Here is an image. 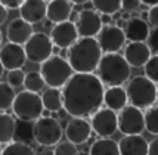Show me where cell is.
Wrapping results in <instances>:
<instances>
[{"instance_id": "obj_15", "label": "cell", "mask_w": 158, "mask_h": 155, "mask_svg": "<svg viewBox=\"0 0 158 155\" xmlns=\"http://www.w3.org/2000/svg\"><path fill=\"white\" fill-rule=\"evenodd\" d=\"M64 135L67 136V140L73 145H83L92 136V126L87 118H73L67 123V127Z\"/></svg>"}, {"instance_id": "obj_6", "label": "cell", "mask_w": 158, "mask_h": 155, "mask_svg": "<svg viewBox=\"0 0 158 155\" xmlns=\"http://www.w3.org/2000/svg\"><path fill=\"white\" fill-rule=\"evenodd\" d=\"M12 111L19 121L35 123L39 118H41L43 111H44L41 96H39L37 93L27 92V90L19 92L15 96Z\"/></svg>"}, {"instance_id": "obj_17", "label": "cell", "mask_w": 158, "mask_h": 155, "mask_svg": "<svg viewBox=\"0 0 158 155\" xmlns=\"http://www.w3.org/2000/svg\"><path fill=\"white\" fill-rule=\"evenodd\" d=\"M46 12H48V2L43 0H25L19 7L21 19H24L31 25L41 22L46 18Z\"/></svg>"}, {"instance_id": "obj_10", "label": "cell", "mask_w": 158, "mask_h": 155, "mask_svg": "<svg viewBox=\"0 0 158 155\" xmlns=\"http://www.w3.org/2000/svg\"><path fill=\"white\" fill-rule=\"evenodd\" d=\"M92 132H95L101 137H111L118 130L117 112L108 108H101L98 112L90 117Z\"/></svg>"}, {"instance_id": "obj_29", "label": "cell", "mask_w": 158, "mask_h": 155, "mask_svg": "<svg viewBox=\"0 0 158 155\" xmlns=\"http://www.w3.org/2000/svg\"><path fill=\"white\" fill-rule=\"evenodd\" d=\"M15 96V89H12L7 83H0V111H7L12 108Z\"/></svg>"}, {"instance_id": "obj_2", "label": "cell", "mask_w": 158, "mask_h": 155, "mask_svg": "<svg viewBox=\"0 0 158 155\" xmlns=\"http://www.w3.org/2000/svg\"><path fill=\"white\" fill-rule=\"evenodd\" d=\"M98 39H78L68 49V64L76 74H93L102 58Z\"/></svg>"}, {"instance_id": "obj_13", "label": "cell", "mask_w": 158, "mask_h": 155, "mask_svg": "<svg viewBox=\"0 0 158 155\" xmlns=\"http://www.w3.org/2000/svg\"><path fill=\"white\" fill-rule=\"evenodd\" d=\"M0 62L5 69L14 71V69H22L27 62L24 46L14 44V43H5L0 47Z\"/></svg>"}, {"instance_id": "obj_9", "label": "cell", "mask_w": 158, "mask_h": 155, "mask_svg": "<svg viewBox=\"0 0 158 155\" xmlns=\"http://www.w3.org/2000/svg\"><path fill=\"white\" fill-rule=\"evenodd\" d=\"M118 130L126 136L142 135L145 130V115L140 109L127 105L117 114Z\"/></svg>"}, {"instance_id": "obj_24", "label": "cell", "mask_w": 158, "mask_h": 155, "mask_svg": "<svg viewBox=\"0 0 158 155\" xmlns=\"http://www.w3.org/2000/svg\"><path fill=\"white\" fill-rule=\"evenodd\" d=\"M16 121L10 114L0 112V145H9L14 142Z\"/></svg>"}, {"instance_id": "obj_27", "label": "cell", "mask_w": 158, "mask_h": 155, "mask_svg": "<svg viewBox=\"0 0 158 155\" xmlns=\"http://www.w3.org/2000/svg\"><path fill=\"white\" fill-rule=\"evenodd\" d=\"M93 9L101 15H115L121 9V2L120 0H95L93 2Z\"/></svg>"}, {"instance_id": "obj_31", "label": "cell", "mask_w": 158, "mask_h": 155, "mask_svg": "<svg viewBox=\"0 0 158 155\" xmlns=\"http://www.w3.org/2000/svg\"><path fill=\"white\" fill-rule=\"evenodd\" d=\"M145 130L151 135H158V105H154L145 111Z\"/></svg>"}, {"instance_id": "obj_18", "label": "cell", "mask_w": 158, "mask_h": 155, "mask_svg": "<svg viewBox=\"0 0 158 155\" xmlns=\"http://www.w3.org/2000/svg\"><path fill=\"white\" fill-rule=\"evenodd\" d=\"M124 59L133 68L145 67L151 58V50L146 43H129L124 46Z\"/></svg>"}, {"instance_id": "obj_44", "label": "cell", "mask_w": 158, "mask_h": 155, "mask_svg": "<svg viewBox=\"0 0 158 155\" xmlns=\"http://www.w3.org/2000/svg\"><path fill=\"white\" fill-rule=\"evenodd\" d=\"M44 155H53V151H48V152H46Z\"/></svg>"}, {"instance_id": "obj_46", "label": "cell", "mask_w": 158, "mask_h": 155, "mask_svg": "<svg viewBox=\"0 0 158 155\" xmlns=\"http://www.w3.org/2000/svg\"><path fill=\"white\" fill-rule=\"evenodd\" d=\"M0 47H2V33H0Z\"/></svg>"}, {"instance_id": "obj_23", "label": "cell", "mask_w": 158, "mask_h": 155, "mask_svg": "<svg viewBox=\"0 0 158 155\" xmlns=\"http://www.w3.org/2000/svg\"><path fill=\"white\" fill-rule=\"evenodd\" d=\"M41 102H43L44 111H49V112H59V111H62V108H64L62 90L61 89H52V87L43 90Z\"/></svg>"}, {"instance_id": "obj_19", "label": "cell", "mask_w": 158, "mask_h": 155, "mask_svg": "<svg viewBox=\"0 0 158 155\" xmlns=\"http://www.w3.org/2000/svg\"><path fill=\"white\" fill-rule=\"evenodd\" d=\"M123 31L126 40H130V43H145V40H148L149 33H151L148 22L139 16H131L126 22Z\"/></svg>"}, {"instance_id": "obj_35", "label": "cell", "mask_w": 158, "mask_h": 155, "mask_svg": "<svg viewBox=\"0 0 158 155\" xmlns=\"http://www.w3.org/2000/svg\"><path fill=\"white\" fill-rule=\"evenodd\" d=\"M148 47H149L151 53L158 56V28H154L151 33H149V37H148Z\"/></svg>"}, {"instance_id": "obj_1", "label": "cell", "mask_w": 158, "mask_h": 155, "mask_svg": "<svg viewBox=\"0 0 158 155\" xmlns=\"http://www.w3.org/2000/svg\"><path fill=\"white\" fill-rule=\"evenodd\" d=\"M105 86L95 74H74L62 87L64 111L73 118H89L103 105Z\"/></svg>"}, {"instance_id": "obj_33", "label": "cell", "mask_w": 158, "mask_h": 155, "mask_svg": "<svg viewBox=\"0 0 158 155\" xmlns=\"http://www.w3.org/2000/svg\"><path fill=\"white\" fill-rule=\"evenodd\" d=\"M24 81H25V73H24L22 69H14V71H9V73H7L6 83L12 89L24 86Z\"/></svg>"}, {"instance_id": "obj_11", "label": "cell", "mask_w": 158, "mask_h": 155, "mask_svg": "<svg viewBox=\"0 0 158 155\" xmlns=\"http://www.w3.org/2000/svg\"><path fill=\"white\" fill-rule=\"evenodd\" d=\"M76 28L80 39H95L103 28L102 21H101V14H98L95 9L78 12Z\"/></svg>"}, {"instance_id": "obj_43", "label": "cell", "mask_w": 158, "mask_h": 155, "mask_svg": "<svg viewBox=\"0 0 158 155\" xmlns=\"http://www.w3.org/2000/svg\"><path fill=\"white\" fill-rule=\"evenodd\" d=\"M3 71H5V68H3V65H2V62H0V77L3 75Z\"/></svg>"}, {"instance_id": "obj_34", "label": "cell", "mask_w": 158, "mask_h": 155, "mask_svg": "<svg viewBox=\"0 0 158 155\" xmlns=\"http://www.w3.org/2000/svg\"><path fill=\"white\" fill-rule=\"evenodd\" d=\"M53 155H80V151L76 145L67 142H59L53 149Z\"/></svg>"}, {"instance_id": "obj_5", "label": "cell", "mask_w": 158, "mask_h": 155, "mask_svg": "<svg viewBox=\"0 0 158 155\" xmlns=\"http://www.w3.org/2000/svg\"><path fill=\"white\" fill-rule=\"evenodd\" d=\"M40 75L44 84L52 89H61L74 75V71L68 61L59 55H52L48 61L40 65Z\"/></svg>"}, {"instance_id": "obj_4", "label": "cell", "mask_w": 158, "mask_h": 155, "mask_svg": "<svg viewBox=\"0 0 158 155\" xmlns=\"http://www.w3.org/2000/svg\"><path fill=\"white\" fill-rule=\"evenodd\" d=\"M126 93H127L129 105L140 111L148 109L154 107V103L157 102V84L148 80L145 75H136L131 80H129Z\"/></svg>"}, {"instance_id": "obj_25", "label": "cell", "mask_w": 158, "mask_h": 155, "mask_svg": "<svg viewBox=\"0 0 158 155\" xmlns=\"http://www.w3.org/2000/svg\"><path fill=\"white\" fill-rule=\"evenodd\" d=\"M89 155H120L118 142L112 140L111 137H101L92 143Z\"/></svg>"}, {"instance_id": "obj_39", "label": "cell", "mask_w": 158, "mask_h": 155, "mask_svg": "<svg viewBox=\"0 0 158 155\" xmlns=\"http://www.w3.org/2000/svg\"><path fill=\"white\" fill-rule=\"evenodd\" d=\"M148 155H158V136L149 142V145H148Z\"/></svg>"}, {"instance_id": "obj_22", "label": "cell", "mask_w": 158, "mask_h": 155, "mask_svg": "<svg viewBox=\"0 0 158 155\" xmlns=\"http://www.w3.org/2000/svg\"><path fill=\"white\" fill-rule=\"evenodd\" d=\"M103 103L111 111H121L129 105L127 93L124 87H108L103 93Z\"/></svg>"}, {"instance_id": "obj_26", "label": "cell", "mask_w": 158, "mask_h": 155, "mask_svg": "<svg viewBox=\"0 0 158 155\" xmlns=\"http://www.w3.org/2000/svg\"><path fill=\"white\" fill-rule=\"evenodd\" d=\"M34 124L25 121H16V127H15V137L14 142H21V143H27L30 145L34 140Z\"/></svg>"}, {"instance_id": "obj_7", "label": "cell", "mask_w": 158, "mask_h": 155, "mask_svg": "<svg viewBox=\"0 0 158 155\" xmlns=\"http://www.w3.org/2000/svg\"><path fill=\"white\" fill-rule=\"evenodd\" d=\"M34 142L40 146H55L62 139L64 130L55 117H41L34 123Z\"/></svg>"}, {"instance_id": "obj_41", "label": "cell", "mask_w": 158, "mask_h": 155, "mask_svg": "<svg viewBox=\"0 0 158 155\" xmlns=\"http://www.w3.org/2000/svg\"><path fill=\"white\" fill-rule=\"evenodd\" d=\"M101 21H102L103 27H108L112 22V16H110V15H101Z\"/></svg>"}, {"instance_id": "obj_38", "label": "cell", "mask_w": 158, "mask_h": 155, "mask_svg": "<svg viewBox=\"0 0 158 155\" xmlns=\"http://www.w3.org/2000/svg\"><path fill=\"white\" fill-rule=\"evenodd\" d=\"M0 3L6 9H19L22 2L21 0H0Z\"/></svg>"}, {"instance_id": "obj_16", "label": "cell", "mask_w": 158, "mask_h": 155, "mask_svg": "<svg viewBox=\"0 0 158 155\" xmlns=\"http://www.w3.org/2000/svg\"><path fill=\"white\" fill-rule=\"evenodd\" d=\"M34 34L33 31V25L25 22L21 18H15L9 22V25L6 28V37L9 43H14V44H19V46H24L30 37Z\"/></svg>"}, {"instance_id": "obj_37", "label": "cell", "mask_w": 158, "mask_h": 155, "mask_svg": "<svg viewBox=\"0 0 158 155\" xmlns=\"http://www.w3.org/2000/svg\"><path fill=\"white\" fill-rule=\"evenodd\" d=\"M148 21L154 28H158V6L151 7L148 10Z\"/></svg>"}, {"instance_id": "obj_40", "label": "cell", "mask_w": 158, "mask_h": 155, "mask_svg": "<svg viewBox=\"0 0 158 155\" xmlns=\"http://www.w3.org/2000/svg\"><path fill=\"white\" fill-rule=\"evenodd\" d=\"M7 19V9L0 3V25H3Z\"/></svg>"}, {"instance_id": "obj_14", "label": "cell", "mask_w": 158, "mask_h": 155, "mask_svg": "<svg viewBox=\"0 0 158 155\" xmlns=\"http://www.w3.org/2000/svg\"><path fill=\"white\" fill-rule=\"evenodd\" d=\"M49 37L53 43V46H56L58 49H69L80 39L78 33H77L76 24H73L71 21L56 24L55 27L50 30Z\"/></svg>"}, {"instance_id": "obj_36", "label": "cell", "mask_w": 158, "mask_h": 155, "mask_svg": "<svg viewBox=\"0 0 158 155\" xmlns=\"http://www.w3.org/2000/svg\"><path fill=\"white\" fill-rule=\"evenodd\" d=\"M142 6V2L139 0H123L121 2V7L124 9V12H133V10H138L139 7Z\"/></svg>"}, {"instance_id": "obj_48", "label": "cell", "mask_w": 158, "mask_h": 155, "mask_svg": "<svg viewBox=\"0 0 158 155\" xmlns=\"http://www.w3.org/2000/svg\"><path fill=\"white\" fill-rule=\"evenodd\" d=\"M157 101H158V87H157Z\"/></svg>"}, {"instance_id": "obj_12", "label": "cell", "mask_w": 158, "mask_h": 155, "mask_svg": "<svg viewBox=\"0 0 158 155\" xmlns=\"http://www.w3.org/2000/svg\"><path fill=\"white\" fill-rule=\"evenodd\" d=\"M98 43L102 50V53H118L126 46V36L121 28H117L115 25L103 27L99 33Z\"/></svg>"}, {"instance_id": "obj_21", "label": "cell", "mask_w": 158, "mask_h": 155, "mask_svg": "<svg viewBox=\"0 0 158 155\" xmlns=\"http://www.w3.org/2000/svg\"><path fill=\"white\" fill-rule=\"evenodd\" d=\"M148 145L149 142L142 135L124 136L118 142L120 155H148Z\"/></svg>"}, {"instance_id": "obj_42", "label": "cell", "mask_w": 158, "mask_h": 155, "mask_svg": "<svg viewBox=\"0 0 158 155\" xmlns=\"http://www.w3.org/2000/svg\"><path fill=\"white\" fill-rule=\"evenodd\" d=\"M84 9L83 10H93V2H84Z\"/></svg>"}, {"instance_id": "obj_8", "label": "cell", "mask_w": 158, "mask_h": 155, "mask_svg": "<svg viewBox=\"0 0 158 155\" xmlns=\"http://www.w3.org/2000/svg\"><path fill=\"white\" fill-rule=\"evenodd\" d=\"M25 56L33 64H43L53 55V43L44 33H34L24 44Z\"/></svg>"}, {"instance_id": "obj_20", "label": "cell", "mask_w": 158, "mask_h": 155, "mask_svg": "<svg viewBox=\"0 0 158 155\" xmlns=\"http://www.w3.org/2000/svg\"><path fill=\"white\" fill-rule=\"evenodd\" d=\"M73 14V2L68 0H52L48 2V12H46V18L49 22L52 24H61V22H67L71 18Z\"/></svg>"}, {"instance_id": "obj_30", "label": "cell", "mask_w": 158, "mask_h": 155, "mask_svg": "<svg viewBox=\"0 0 158 155\" xmlns=\"http://www.w3.org/2000/svg\"><path fill=\"white\" fill-rule=\"evenodd\" d=\"M2 155H35V151L31 148V145L21 143V142H10L3 148Z\"/></svg>"}, {"instance_id": "obj_28", "label": "cell", "mask_w": 158, "mask_h": 155, "mask_svg": "<svg viewBox=\"0 0 158 155\" xmlns=\"http://www.w3.org/2000/svg\"><path fill=\"white\" fill-rule=\"evenodd\" d=\"M44 80L40 75V73L37 71H30L28 74H25V81H24V87L27 92H31V93H40L44 89Z\"/></svg>"}, {"instance_id": "obj_47", "label": "cell", "mask_w": 158, "mask_h": 155, "mask_svg": "<svg viewBox=\"0 0 158 155\" xmlns=\"http://www.w3.org/2000/svg\"><path fill=\"white\" fill-rule=\"evenodd\" d=\"M2 151H3V148H2V145H0V155H2Z\"/></svg>"}, {"instance_id": "obj_3", "label": "cell", "mask_w": 158, "mask_h": 155, "mask_svg": "<svg viewBox=\"0 0 158 155\" xmlns=\"http://www.w3.org/2000/svg\"><path fill=\"white\" fill-rule=\"evenodd\" d=\"M98 78L103 86L121 87L130 78V65L126 62L123 55L105 53L98 65Z\"/></svg>"}, {"instance_id": "obj_45", "label": "cell", "mask_w": 158, "mask_h": 155, "mask_svg": "<svg viewBox=\"0 0 158 155\" xmlns=\"http://www.w3.org/2000/svg\"><path fill=\"white\" fill-rule=\"evenodd\" d=\"M80 155H89V152H86V151H81V152H80Z\"/></svg>"}, {"instance_id": "obj_32", "label": "cell", "mask_w": 158, "mask_h": 155, "mask_svg": "<svg viewBox=\"0 0 158 155\" xmlns=\"http://www.w3.org/2000/svg\"><path fill=\"white\" fill-rule=\"evenodd\" d=\"M145 77L148 80H151L154 84H158V56L152 55L149 61L145 64Z\"/></svg>"}]
</instances>
